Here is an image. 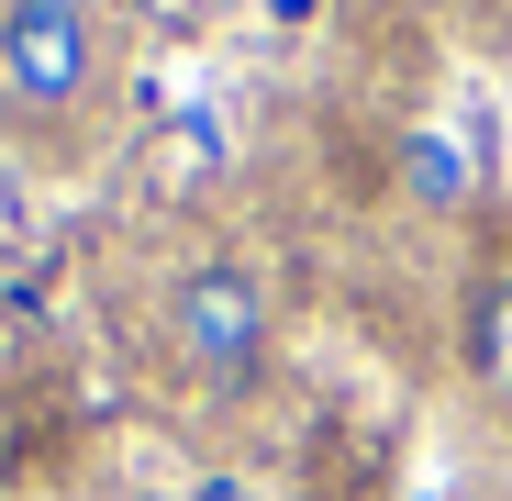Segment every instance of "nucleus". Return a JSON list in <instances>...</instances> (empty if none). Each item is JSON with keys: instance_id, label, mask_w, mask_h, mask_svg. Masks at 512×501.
<instances>
[{"instance_id": "3", "label": "nucleus", "mask_w": 512, "mask_h": 501, "mask_svg": "<svg viewBox=\"0 0 512 501\" xmlns=\"http://www.w3.org/2000/svg\"><path fill=\"white\" fill-rule=\"evenodd\" d=\"M457 368H468V390L512 424V257H479L468 290H457Z\"/></svg>"}, {"instance_id": "1", "label": "nucleus", "mask_w": 512, "mask_h": 501, "mask_svg": "<svg viewBox=\"0 0 512 501\" xmlns=\"http://www.w3.org/2000/svg\"><path fill=\"white\" fill-rule=\"evenodd\" d=\"M123 123L112 0H0V134L34 167H90Z\"/></svg>"}, {"instance_id": "2", "label": "nucleus", "mask_w": 512, "mask_h": 501, "mask_svg": "<svg viewBox=\"0 0 512 501\" xmlns=\"http://www.w3.org/2000/svg\"><path fill=\"white\" fill-rule=\"evenodd\" d=\"M156 357L212 412L256 401L279 379V279H268V257H245V245L190 257L179 279H167V301H156Z\"/></svg>"}]
</instances>
